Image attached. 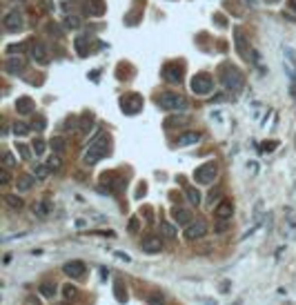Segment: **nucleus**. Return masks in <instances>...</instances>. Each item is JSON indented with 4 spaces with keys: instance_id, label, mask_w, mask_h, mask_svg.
I'll return each instance as SVG.
<instances>
[{
    "instance_id": "nucleus-17",
    "label": "nucleus",
    "mask_w": 296,
    "mask_h": 305,
    "mask_svg": "<svg viewBox=\"0 0 296 305\" xmlns=\"http://www.w3.org/2000/svg\"><path fill=\"white\" fill-rule=\"evenodd\" d=\"M163 76H165L167 83H180V80H183L178 65H165V67H163Z\"/></svg>"
},
{
    "instance_id": "nucleus-36",
    "label": "nucleus",
    "mask_w": 296,
    "mask_h": 305,
    "mask_svg": "<svg viewBox=\"0 0 296 305\" xmlns=\"http://www.w3.org/2000/svg\"><path fill=\"white\" fill-rule=\"evenodd\" d=\"M27 132H29V127H27L25 123H14V134H16V136H25Z\"/></svg>"
},
{
    "instance_id": "nucleus-4",
    "label": "nucleus",
    "mask_w": 296,
    "mask_h": 305,
    "mask_svg": "<svg viewBox=\"0 0 296 305\" xmlns=\"http://www.w3.org/2000/svg\"><path fill=\"white\" fill-rule=\"evenodd\" d=\"M218 176V163L216 161H207V163H203L201 167L194 172V180L201 185H211L214 180H216Z\"/></svg>"
},
{
    "instance_id": "nucleus-46",
    "label": "nucleus",
    "mask_w": 296,
    "mask_h": 305,
    "mask_svg": "<svg viewBox=\"0 0 296 305\" xmlns=\"http://www.w3.org/2000/svg\"><path fill=\"white\" fill-rule=\"evenodd\" d=\"M290 2H292V7H294V9H296V0H290Z\"/></svg>"
},
{
    "instance_id": "nucleus-24",
    "label": "nucleus",
    "mask_w": 296,
    "mask_h": 305,
    "mask_svg": "<svg viewBox=\"0 0 296 305\" xmlns=\"http://www.w3.org/2000/svg\"><path fill=\"white\" fill-rule=\"evenodd\" d=\"M32 174L36 176L38 180H45V179H47V174H49V167H47V165L36 163V165H32Z\"/></svg>"
},
{
    "instance_id": "nucleus-3",
    "label": "nucleus",
    "mask_w": 296,
    "mask_h": 305,
    "mask_svg": "<svg viewBox=\"0 0 296 305\" xmlns=\"http://www.w3.org/2000/svg\"><path fill=\"white\" fill-rule=\"evenodd\" d=\"M158 105L167 111H185L187 109V98L174 91H163L158 98Z\"/></svg>"
},
{
    "instance_id": "nucleus-39",
    "label": "nucleus",
    "mask_w": 296,
    "mask_h": 305,
    "mask_svg": "<svg viewBox=\"0 0 296 305\" xmlns=\"http://www.w3.org/2000/svg\"><path fill=\"white\" fill-rule=\"evenodd\" d=\"M45 125H47V121H45L42 116H38L36 121L32 123V129H36V132H42V129H45Z\"/></svg>"
},
{
    "instance_id": "nucleus-13",
    "label": "nucleus",
    "mask_w": 296,
    "mask_h": 305,
    "mask_svg": "<svg viewBox=\"0 0 296 305\" xmlns=\"http://www.w3.org/2000/svg\"><path fill=\"white\" fill-rule=\"evenodd\" d=\"M63 272L67 274V276H71V279H83L85 263H83V261H69V263H65Z\"/></svg>"
},
{
    "instance_id": "nucleus-2",
    "label": "nucleus",
    "mask_w": 296,
    "mask_h": 305,
    "mask_svg": "<svg viewBox=\"0 0 296 305\" xmlns=\"http://www.w3.org/2000/svg\"><path fill=\"white\" fill-rule=\"evenodd\" d=\"M221 83L225 85V90L238 91L243 87V74H241V69H236L234 65H223L221 67Z\"/></svg>"
},
{
    "instance_id": "nucleus-9",
    "label": "nucleus",
    "mask_w": 296,
    "mask_h": 305,
    "mask_svg": "<svg viewBox=\"0 0 296 305\" xmlns=\"http://www.w3.org/2000/svg\"><path fill=\"white\" fill-rule=\"evenodd\" d=\"M234 214V203L232 200H221L216 207H214V216L218 221H229Z\"/></svg>"
},
{
    "instance_id": "nucleus-10",
    "label": "nucleus",
    "mask_w": 296,
    "mask_h": 305,
    "mask_svg": "<svg viewBox=\"0 0 296 305\" xmlns=\"http://www.w3.org/2000/svg\"><path fill=\"white\" fill-rule=\"evenodd\" d=\"M234 45H236V52L241 54V56L245 58V60H249V49H247V40H245V36H243V29L241 27H234Z\"/></svg>"
},
{
    "instance_id": "nucleus-27",
    "label": "nucleus",
    "mask_w": 296,
    "mask_h": 305,
    "mask_svg": "<svg viewBox=\"0 0 296 305\" xmlns=\"http://www.w3.org/2000/svg\"><path fill=\"white\" fill-rule=\"evenodd\" d=\"M185 196L192 205H198V203H201V192L196 190V187H185Z\"/></svg>"
},
{
    "instance_id": "nucleus-1",
    "label": "nucleus",
    "mask_w": 296,
    "mask_h": 305,
    "mask_svg": "<svg viewBox=\"0 0 296 305\" xmlns=\"http://www.w3.org/2000/svg\"><path fill=\"white\" fill-rule=\"evenodd\" d=\"M107 154H109V138H107L105 134H98V136L87 145V152H85V156H83V163L85 165H94V163H98L103 156H107Z\"/></svg>"
},
{
    "instance_id": "nucleus-22",
    "label": "nucleus",
    "mask_w": 296,
    "mask_h": 305,
    "mask_svg": "<svg viewBox=\"0 0 296 305\" xmlns=\"http://www.w3.org/2000/svg\"><path fill=\"white\" fill-rule=\"evenodd\" d=\"M160 234L167 238H176V234H178V230H176V225H172L169 221H160Z\"/></svg>"
},
{
    "instance_id": "nucleus-16",
    "label": "nucleus",
    "mask_w": 296,
    "mask_h": 305,
    "mask_svg": "<svg viewBox=\"0 0 296 305\" xmlns=\"http://www.w3.org/2000/svg\"><path fill=\"white\" fill-rule=\"evenodd\" d=\"M87 5H85V9H87V14L89 16H103L107 11V5L103 2V0H85Z\"/></svg>"
},
{
    "instance_id": "nucleus-7",
    "label": "nucleus",
    "mask_w": 296,
    "mask_h": 305,
    "mask_svg": "<svg viewBox=\"0 0 296 305\" xmlns=\"http://www.w3.org/2000/svg\"><path fill=\"white\" fill-rule=\"evenodd\" d=\"M121 107L125 109V114H138V111L143 109V98L138 94H129L121 100Z\"/></svg>"
},
{
    "instance_id": "nucleus-12",
    "label": "nucleus",
    "mask_w": 296,
    "mask_h": 305,
    "mask_svg": "<svg viewBox=\"0 0 296 305\" xmlns=\"http://www.w3.org/2000/svg\"><path fill=\"white\" fill-rule=\"evenodd\" d=\"M140 248L147 254H158L163 250V243H160V236H145L140 241Z\"/></svg>"
},
{
    "instance_id": "nucleus-18",
    "label": "nucleus",
    "mask_w": 296,
    "mask_h": 305,
    "mask_svg": "<svg viewBox=\"0 0 296 305\" xmlns=\"http://www.w3.org/2000/svg\"><path fill=\"white\" fill-rule=\"evenodd\" d=\"M172 216H174V221L178 223V225H190L192 223V218H194V216H192V212L190 210H183V207H174V210H172Z\"/></svg>"
},
{
    "instance_id": "nucleus-19",
    "label": "nucleus",
    "mask_w": 296,
    "mask_h": 305,
    "mask_svg": "<svg viewBox=\"0 0 296 305\" xmlns=\"http://www.w3.org/2000/svg\"><path fill=\"white\" fill-rule=\"evenodd\" d=\"M198 141H201V134H198V132H185V134H180V136H178L176 145L185 147V145H196Z\"/></svg>"
},
{
    "instance_id": "nucleus-26",
    "label": "nucleus",
    "mask_w": 296,
    "mask_h": 305,
    "mask_svg": "<svg viewBox=\"0 0 296 305\" xmlns=\"http://www.w3.org/2000/svg\"><path fill=\"white\" fill-rule=\"evenodd\" d=\"M5 203H7L9 210H20V207H22V200H20V196H18V194H7Z\"/></svg>"
},
{
    "instance_id": "nucleus-30",
    "label": "nucleus",
    "mask_w": 296,
    "mask_h": 305,
    "mask_svg": "<svg viewBox=\"0 0 296 305\" xmlns=\"http://www.w3.org/2000/svg\"><path fill=\"white\" fill-rule=\"evenodd\" d=\"M114 294H116L118 303H125L127 301V294L122 292V281H116V283H114Z\"/></svg>"
},
{
    "instance_id": "nucleus-34",
    "label": "nucleus",
    "mask_w": 296,
    "mask_h": 305,
    "mask_svg": "<svg viewBox=\"0 0 296 305\" xmlns=\"http://www.w3.org/2000/svg\"><path fill=\"white\" fill-rule=\"evenodd\" d=\"M76 294H78V289H76V285L67 283V285L63 287V296H65V299H74Z\"/></svg>"
},
{
    "instance_id": "nucleus-33",
    "label": "nucleus",
    "mask_w": 296,
    "mask_h": 305,
    "mask_svg": "<svg viewBox=\"0 0 296 305\" xmlns=\"http://www.w3.org/2000/svg\"><path fill=\"white\" fill-rule=\"evenodd\" d=\"M2 163H5V165H2L5 169H11V167H14V165H16V158H14V154H9V152L2 154Z\"/></svg>"
},
{
    "instance_id": "nucleus-14",
    "label": "nucleus",
    "mask_w": 296,
    "mask_h": 305,
    "mask_svg": "<svg viewBox=\"0 0 296 305\" xmlns=\"http://www.w3.org/2000/svg\"><path fill=\"white\" fill-rule=\"evenodd\" d=\"M16 111L18 114H22V116H29V114L36 111V103H34L29 96H22V98L16 100Z\"/></svg>"
},
{
    "instance_id": "nucleus-6",
    "label": "nucleus",
    "mask_w": 296,
    "mask_h": 305,
    "mask_svg": "<svg viewBox=\"0 0 296 305\" xmlns=\"http://www.w3.org/2000/svg\"><path fill=\"white\" fill-rule=\"evenodd\" d=\"M207 234V223L205 221H194L185 227V238L187 241H198Z\"/></svg>"
},
{
    "instance_id": "nucleus-21",
    "label": "nucleus",
    "mask_w": 296,
    "mask_h": 305,
    "mask_svg": "<svg viewBox=\"0 0 296 305\" xmlns=\"http://www.w3.org/2000/svg\"><path fill=\"white\" fill-rule=\"evenodd\" d=\"M49 212H52L49 200H36V203H34V214H36V218H47Z\"/></svg>"
},
{
    "instance_id": "nucleus-44",
    "label": "nucleus",
    "mask_w": 296,
    "mask_h": 305,
    "mask_svg": "<svg viewBox=\"0 0 296 305\" xmlns=\"http://www.w3.org/2000/svg\"><path fill=\"white\" fill-rule=\"evenodd\" d=\"M138 227H140V221H138L136 216H132L129 218V232H138Z\"/></svg>"
},
{
    "instance_id": "nucleus-32",
    "label": "nucleus",
    "mask_w": 296,
    "mask_h": 305,
    "mask_svg": "<svg viewBox=\"0 0 296 305\" xmlns=\"http://www.w3.org/2000/svg\"><path fill=\"white\" fill-rule=\"evenodd\" d=\"M65 27H67V29H78V27H80V18L78 16H67V18H65Z\"/></svg>"
},
{
    "instance_id": "nucleus-37",
    "label": "nucleus",
    "mask_w": 296,
    "mask_h": 305,
    "mask_svg": "<svg viewBox=\"0 0 296 305\" xmlns=\"http://www.w3.org/2000/svg\"><path fill=\"white\" fill-rule=\"evenodd\" d=\"M85 42H87V38H76V52H78L80 56H87V47H85Z\"/></svg>"
},
{
    "instance_id": "nucleus-23",
    "label": "nucleus",
    "mask_w": 296,
    "mask_h": 305,
    "mask_svg": "<svg viewBox=\"0 0 296 305\" xmlns=\"http://www.w3.org/2000/svg\"><path fill=\"white\" fill-rule=\"evenodd\" d=\"M94 125V114H89V111H87V114H83V118H80V125H78V129L83 134H87L89 132V127Z\"/></svg>"
},
{
    "instance_id": "nucleus-45",
    "label": "nucleus",
    "mask_w": 296,
    "mask_h": 305,
    "mask_svg": "<svg viewBox=\"0 0 296 305\" xmlns=\"http://www.w3.org/2000/svg\"><path fill=\"white\" fill-rule=\"evenodd\" d=\"M274 147H276V143H274V141H272V143H263V147H261V152H265V154H267V152H272Z\"/></svg>"
},
{
    "instance_id": "nucleus-38",
    "label": "nucleus",
    "mask_w": 296,
    "mask_h": 305,
    "mask_svg": "<svg viewBox=\"0 0 296 305\" xmlns=\"http://www.w3.org/2000/svg\"><path fill=\"white\" fill-rule=\"evenodd\" d=\"M183 123H187V118H178V116H174V118L165 121V127H167V129H172L174 125H183Z\"/></svg>"
},
{
    "instance_id": "nucleus-29",
    "label": "nucleus",
    "mask_w": 296,
    "mask_h": 305,
    "mask_svg": "<svg viewBox=\"0 0 296 305\" xmlns=\"http://www.w3.org/2000/svg\"><path fill=\"white\" fill-rule=\"evenodd\" d=\"M49 145H52V149H53L56 154H60V152L65 149V138H63V136H53L52 141H49Z\"/></svg>"
},
{
    "instance_id": "nucleus-41",
    "label": "nucleus",
    "mask_w": 296,
    "mask_h": 305,
    "mask_svg": "<svg viewBox=\"0 0 296 305\" xmlns=\"http://www.w3.org/2000/svg\"><path fill=\"white\" fill-rule=\"evenodd\" d=\"M25 49H27L25 42H18V45H9V47H7V54H14V52L20 54V52H25Z\"/></svg>"
},
{
    "instance_id": "nucleus-15",
    "label": "nucleus",
    "mask_w": 296,
    "mask_h": 305,
    "mask_svg": "<svg viewBox=\"0 0 296 305\" xmlns=\"http://www.w3.org/2000/svg\"><path fill=\"white\" fill-rule=\"evenodd\" d=\"M32 58L36 60V63H40V65L49 63V54H47V49H45L42 42H34V45H32Z\"/></svg>"
},
{
    "instance_id": "nucleus-8",
    "label": "nucleus",
    "mask_w": 296,
    "mask_h": 305,
    "mask_svg": "<svg viewBox=\"0 0 296 305\" xmlns=\"http://www.w3.org/2000/svg\"><path fill=\"white\" fill-rule=\"evenodd\" d=\"M22 25H25L22 14H18V11H9V14H5V29L7 32H20Z\"/></svg>"
},
{
    "instance_id": "nucleus-20",
    "label": "nucleus",
    "mask_w": 296,
    "mask_h": 305,
    "mask_svg": "<svg viewBox=\"0 0 296 305\" xmlns=\"http://www.w3.org/2000/svg\"><path fill=\"white\" fill-rule=\"evenodd\" d=\"M36 176L34 174H22V176H18V183H16V187L20 192H27V190H32L34 187V183H36Z\"/></svg>"
},
{
    "instance_id": "nucleus-40",
    "label": "nucleus",
    "mask_w": 296,
    "mask_h": 305,
    "mask_svg": "<svg viewBox=\"0 0 296 305\" xmlns=\"http://www.w3.org/2000/svg\"><path fill=\"white\" fill-rule=\"evenodd\" d=\"M18 154H20L25 161H29V158H32V152H29V147H27V145H22V143H18Z\"/></svg>"
},
{
    "instance_id": "nucleus-43",
    "label": "nucleus",
    "mask_w": 296,
    "mask_h": 305,
    "mask_svg": "<svg viewBox=\"0 0 296 305\" xmlns=\"http://www.w3.org/2000/svg\"><path fill=\"white\" fill-rule=\"evenodd\" d=\"M218 196H221V190H214V192H209V196H207V205H214V200L218 198Z\"/></svg>"
},
{
    "instance_id": "nucleus-5",
    "label": "nucleus",
    "mask_w": 296,
    "mask_h": 305,
    "mask_svg": "<svg viewBox=\"0 0 296 305\" xmlns=\"http://www.w3.org/2000/svg\"><path fill=\"white\" fill-rule=\"evenodd\" d=\"M211 87H214V80H211V76H207V74H198L192 78V91L198 96H207L211 91Z\"/></svg>"
},
{
    "instance_id": "nucleus-31",
    "label": "nucleus",
    "mask_w": 296,
    "mask_h": 305,
    "mask_svg": "<svg viewBox=\"0 0 296 305\" xmlns=\"http://www.w3.org/2000/svg\"><path fill=\"white\" fill-rule=\"evenodd\" d=\"M47 167H49V172H58V169L63 167V161H60V156H58V154L49 158V161H47Z\"/></svg>"
},
{
    "instance_id": "nucleus-28",
    "label": "nucleus",
    "mask_w": 296,
    "mask_h": 305,
    "mask_svg": "<svg viewBox=\"0 0 296 305\" xmlns=\"http://www.w3.org/2000/svg\"><path fill=\"white\" fill-rule=\"evenodd\" d=\"M40 294L47 296V299H53V296H56V283H42L40 285Z\"/></svg>"
},
{
    "instance_id": "nucleus-42",
    "label": "nucleus",
    "mask_w": 296,
    "mask_h": 305,
    "mask_svg": "<svg viewBox=\"0 0 296 305\" xmlns=\"http://www.w3.org/2000/svg\"><path fill=\"white\" fill-rule=\"evenodd\" d=\"M0 180H2V185H9V180H11V176H9V169H0Z\"/></svg>"
},
{
    "instance_id": "nucleus-35",
    "label": "nucleus",
    "mask_w": 296,
    "mask_h": 305,
    "mask_svg": "<svg viewBox=\"0 0 296 305\" xmlns=\"http://www.w3.org/2000/svg\"><path fill=\"white\" fill-rule=\"evenodd\" d=\"M32 147H34V152H36V156H40V154L45 152V141H42V138H34Z\"/></svg>"
},
{
    "instance_id": "nucleus-11",
    "label": "nucleus",
    "mask_w": 296,
    "mask_h": 305,
    "mask_svg": "<svg viewBox=\"0 0 296 305\" xmlns=\"http://www.w3.org/2000/svg\"><path fill=\"white\" fill-rule=\"evenodd\" d=\"M25 65H27V60L22 56H16V58H7V63H5V72L9 76H18L25 69Z\"/></svg>"
},
{
    "instance_id": "nucleus-25",
    "label": "nucleus",
    "mask_w": 296,
    "mask_h": 305,
    "mask_svg": "<svg viewBox=\"0 0 296 305\" xmlns=\"http://www.w3.org/2000/svg\"><path fill=\"white\" fill-rule=\"evenodd\" d=\"M163 303H165V296L160 289H154V292L147 294V305H163Z\"/></svg>"
}]
</instances>
